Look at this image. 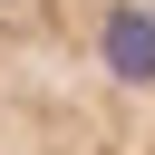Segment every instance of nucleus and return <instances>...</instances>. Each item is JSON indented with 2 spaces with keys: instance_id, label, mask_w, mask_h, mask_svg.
<instances>
[{
  "instance_id": "1",
  "label": "nucleus",
  "mask_w": 155,
  "mask_h": 155,
  "mask_svg": "<svg viewBox=\"0 0 155 155\" xmlns=\"http://www.w3.org/2000/svg\"><path fill=\"white\" fill-rule=\"evenodd\" d=\"M0 155H155V0H0Z\"/></svg>"
}]
</instances>
